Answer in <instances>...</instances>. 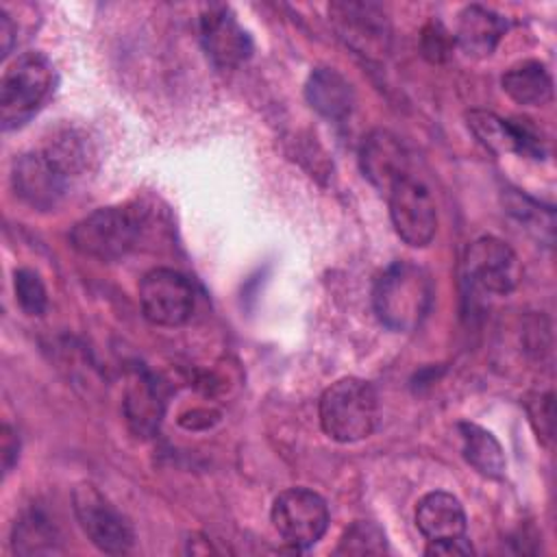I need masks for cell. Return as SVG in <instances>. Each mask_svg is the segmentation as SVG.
<instances>
[{
	"label": "cell",
	"instance_id": "1",
	"mask_svg": "<svg viewBox=\"0 0 557 557\" xmlns=\"http://www.w3.org/2000/svg\"><path fill=\"white\" fill-rule=\"evenodd\" d=\"M433 300L429 274L409 261L387 265L372 289L376 318L392 331H413L426 318Z\"/></svg>",
	"mask_w": 557,
	"mask_h": 557
},
{
	"label": "cell",
	"instance_id": "2",
	"mask_svg": "<svg viewBox=\"0 0 557 557\" xmlns=\"http://www.w3.org/2000/svg\"><path fill=\"white\" fill-rule=\"evenodd\" d=\"M322 431L342 444L368 437L379 420L374 387L357 376L335 381L324 389L318 405Z\"/></svg>",
	"mask_w": 557,
	"mask_h": 557
},
{
	"label": "cell",
	"instance_id": "3",
	"mask_svg": "<svg viewBox=\"0 0 557 557\" xmlns=\"http://www.w3.org/2000/svg\"><path fill=\"white\" fill-rule=\"evenodd\" d=\"M54 89V67L41 52L20 54L2 74L0 122L4 131L24 126L50 98Z\"/></svg>",
	"mask_w": 557,
	"mask_h": 557
},
{
	"label": "cell",
	"instance_id": "4",
	"mask_svg": "<svg viewBox=\"0 0 557 557\" xmlns=\"http://www.w3.org/2000/svg\"><path fill=\"white\" fill-rule=\"evenodd\" d=\"M76 161V152L65 146L33 150L17 157L11 170V183L17 198L39 211L57 207L67 189Z\"/></svg>",
	"mask_w": 557,
	"mask_h": 557
},
{
	"label": "cell",
	"instance_id": "5",
	"mask_svg": "<svg viewBox=\"0 0 557 557\" xmlns=\"http://www.w3.org/2000/svg\"><path fill=\"white\" fill-rule=\"evenodd\" d=\"M141 224V215L133 209L104 207L76 222L70 242L85 257L115 261L137 246L144 231Z\"/></svg>",
	"mask_w": 557,
	"mask_h": 557
},
{
	"label": "cell",
	"instance_id": "6",
	"mask_svg": "<svg viewBox=\"0 0 557 557\" xmlns=\"http://www.w3.org/2000/svg\"><path fill=\"white\" fill-rule=\"evenodd\" d=\"M76 520L87 540L102 553L122 555L131 550L135 535L131 522L91 483L76 485L72 494Z\"/></svg>",
	"mask_w": 557,
	"mask_h": 557
},
{
	"label": "cell",
	"instance_id": "7",
	"mask_svg": "<svg viewBox=\"0 0 557 557\" xmlns=\"http://www.w3.org/2000/svg\"><path fill=\"white\" fill-rule=\"evenodd\" d=\"M270 518L283 542L294 548H309L326 533L329 507L320 494L289 487L274 498Z\"/></svg>",
	"mask_w": 557,
	"mask_h": 557
},
{
	"label": "cell",
	"instance_id": "8",
	"mask_svg": "<svg viewBox=\"0 0 557 557\" xmlns=\"http://www.w3.org/2000/svg\"><path fill=\"white\" fill-rule=\"evenodd\" d=\"M329 17L339 39L363 57H383L389 50V20L381 4L363 0H337Z\"/></svg>",
	"mask_w": 557,
	"mask_h": 557
},
{
	"label": "cell",
	"instance_id": "9",
	"mask_svg": "<svg viewBox=\"0 0 557 557\" xmlns=\"http://www.w3.org/2000/svg\"><path fill=\"white\" fill-rule=\"evenodd\" d=\"M139 305L148 322L157 326H181L194 311L191 283L172 268H154L139 283Z\"/></svg>",
	"mask_w": 557,
	"mask_h": 557
},
{
	"label": "cell",
	"instance_id": "10",
	"mask_svg": "<svg viewBox=\"0 0 557 557\" xmlns=\"http://www.w3.org/2000/svg\"><path fill=\"white\" fill-rule=\"evenodd\" d=\"M387 200L396 235L413 248L431 244L437 231V211L431 191L411 174H407L392 185Z\"/></svg>",
	"mask_w": 557,
	"mask_h": 557
},
{
	"label": "cell",
	"instance_id": "11",
	"mask_svg": "<svg viewBox=\"0 0 557 557\" xmlns=\"http://www.w3.org/2000/svg\"><path fill=\"white\" fill-rule=\"evenodd\" d=\"M463 272L472 289L503 296L516 287L520 263L516 252L503 239L485 235L468 246Z\"/></svg>",
	"mask_w": 557,
	"mask_h": 557
},
{
	"label": "cell",
	"instance_id": "12",
	"mask_svg": "<svg viewBox=\"0 0 557 557\" xmlns=\"http://www.w3.org/2000/svg\"><path fill=\"white\" fill-rule=\"evenodd\" d=\"M466 122L479 144L494 154L516 152L531 159H542L546 154V139L527 117L505 120L492 111L472 109L466 113Z\"/></svg>",
	"mask_w": 557,
	"mask_h": 557
},
{
	"label": "cell",
	"instance_id": "13",
	"mask_svg": "<svg viewBox=\"0 0 557 557\" xmlns=\"http://www.w3.org/2000/svg\"><path fill=\"white\" fill-rule=\"evenodd\" d=\"M200 39L207 57L222 70L239 67L252 54V39L224 4H213L200 15Z\"/></svg>",
	"mask_w": 557,
	"mask_h": 557
},
{
	"label": "cell",
	"instance_id": "14",
	"mask_svg": "<svg viewBox=\"0 0 557 557\" xmlns=\"http://www.w3.org/2000/svg\"><path fill=\"white\" fill-rule=\"evenodd\" d=\"M359 165L363 176L381 191H389L394 183L407 176V152L396 135L376 128L368 133L359 146Z\"/></svg>",
	"mask_w": 557,
	"mask_h": 557
},
{
	"label": "cell",
	"instance_id": "15",
	"mask_svg": "<svg viewBox=\"0 0 557 557\" xmlns=\"http://www.w3.org/2000/svg\"><path fill=\"white\" fill-rule=\"evenodd\" d=\"M416 527L426 542L461 537L466 535V511L457 496L448 492H429L418 500Z\"/></svg>",
	"mask_w": 557,
	"mask_h": 557
},
{
	"label": "cell",
	"instance_id": "16",
	"mask_svg": "<svg viewBox=\"0 0 557 557\" xmlns=\"http://www.w3.org/2000/svg\"><path fill=\"white\" fill-rule=\"evenodd\" d=\"M507 30V20L494 9L470 4L461 9L455 41L470 57H487Z\"/></svg>",
	"mask_w": 557,
	"mask_h": 557
},
{
	"label": "cell",
	"instance_id": "17",
	"mask_svg": "<svg viewBox=\"0 0 557 557\" xmlns=\"http://www.w3.org/2000/svg\"><path fill=\"white\" fill-rule=\"evenodd\" d=\"M307 102L329 120H344L355 107L352 85L333 67H315L305 85Z\"/></svg>",
	"mask_w": 557,
	"mask_h": 557
},
{
	"label": "cell",
	"instance_id": "18",
	"mask_svg": "<svg viewBox=\"0 0 557 557\" xmlns=\"http://www.w3.org/2000/svg\"><path fill=\"white\" fill-rule=\"evenodd\" d=\"M124 413L133 433L150 437L161 422L163 403L154 381L146 372H135L126 385Z\"/></svg>",
	"mask_w": 557,
	"mask_h": 557
},
{
	"label": "cell",
	"instance_id": "19",
	"mask_svg": "<svg viewBox=\"0 0 557 557\" xmlns=\"http://www.w3.org/2000/svg\"><path fill=\"white\" fill-rule=\"evenodd\" d=\"M503 91L518 104L542 107L553 98V78L544 63L522 61L503 76Z\"/></svg>",
	"mask_w": 557,
	"mask_h": 557
},
{
	"label": "cell",
	"instance_id": "20",
	"mask_svg": "<svg viewBox=\"0 0 557 557\" xmlns=\"http://www.w3.org/2000/svg\"><path fill=\"white\" fill-rule=\"evenodd\" d=\"M461 455L483 476L498 479L505 472V453L498 440L474 422H459Z\"/></svg>",
	"mask_w": 557,
	"mask_h": 557
},
{
	"label": "cell",
	"instance_id": "21",
	"mask_svg": "<svg viewBox=\"0 0 557 557\" xmlns=\"http://www.w3.org/2000/svg\"><path fill=\"white\" fill-rule=\"evenodd\" d=\"M57 529L39 511H28L13 524L11 546L20 555H39L57 550Z\"/></svg>",
	"mask_w": 557,
	"mask_h": 557
},
{
	"label": "cell",
	"instance_id": "22",
	"mask_svg": "<svg viewBox=\"0 0 557 557\" xmlns=\"http://www.w3.org/2000/svg\"><path fill=\"white\" fill-rule=\"evenodd\" d=\"M383 553H387V537L383 529L370 520L352 522L344 531L335 548V555H383Z\"/></svg>",
	"mask_w": 557,
	"mask_h": 557
},
{
	"label": "cell",
	"instance_id": "23",
	"mask_svg": "<svg viewBox=\"0 0 557 557\" xmlns=\"http://www.w3.org/2000/svg\"><path fill=\"white\" fill-rule=\"evenodd\" d=\"M13 289L20 309L28 315H41L48 307V294L41 276L30 268H20L13 274Z\"/></svg>",
	"mask_w": 557,
	"mask_h": 557
},
{
	"label": "cell",
	"instance_id": "24",
	"mask_svg": "<svg viewBox=\"0 0 557 557\" xmlns=\"http://www.w3.org/2000/svg\"><path fill=\"white\" fill-rule=\"evenodd\" d=\"M455 46V37L440 24V22H431L424 26L422 30V52L429 61H444L448 59L450 50Z\"/></svg>",
	"mask_w": 557,
	"mask_h": 557
},
{
	"label": "cell",
	"instance_id": "25",
	"mask_svg": "<svg viewBox=\"0 0 557 557\" xmlns=\"http://www.w3.org/2000/svg\"><path fill=\"white\" fill-rule=\"evenodd\" d=\"M529 413H531V422L535 424L537 433L546 440L553 437V394H537L535 398H531L529 403Z\"/></svg>",
	"mask_w": 557,
	"mask_h": 557
},
{
	"label": "cell",
	"instance_id": "26",
	"mask_svg": "<svg viewBox=\"0 0 557 557\" xmlns=\"http://www.w3.org/2000/svg\"><path fill=\"white\" fill-rule=\"evenodd\" d=\"M424 553L431 555V557H457V555H472L474 548L466 540V535H461V537H453V540L426 542Z\"/></svg>",
	"mask_w": 557,
	"mask_h": 557
},
{
	"label": "cell",
	"instance_id": "27",
	"mask_svg": "<svg viewBox=\"0 0 557 557\" xmlns=\"http://www.w3.org/2000/svg\"><path fill=\"white\" fill-rule=\"evenodd\" d=\"M0 440H2V444H0V448H2V468H4V472H9L13 468V463H15V459H17L20 440H17V435L13 433V429L9 424L2 426Z\"/></svg>",
	"mask_w": 557,
	"mask_h": 557
},
{
	"label": "cell",
	"instance_id": "28",
	"mask_svg": "<svg viewBox=\"0 0 557 557\" xmlns=\"http://www.w3.org/2000/svg\"><path fill=\"white\" fill-rule=\"evenodd\" d=\"M15 24L11 20V15L2 9L0 11V41H2V57H9L13 41H15Z\"/></svg>",
	"mask_w": 557,
	"mask_h": 557
}]
</instances>
